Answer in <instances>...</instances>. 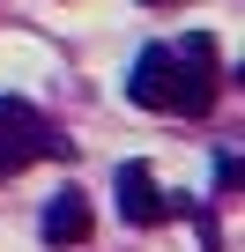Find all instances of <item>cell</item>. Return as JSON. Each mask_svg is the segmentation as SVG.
Segmentation results:
<instances>
[{
	"label": "cell",
	"mask_w": 245,
	"mask_h": 252,
	"mask_svg": "<svg viewBox=\"0 0 245 252\" xmlns=\"http://www.w3.org/2000/svg\"><path fill=\"white\" fill-rule=\"evenodd\" d=\"M89 222H97V215H89V200L67 186V193H52V208H45V245H82V237H89Z\"/></svg>",
	"instance_id": "4"
},
{
	"label": "cell",
	"mask_w": 245,
	"mask_h": 252,
	"mask_svg": "<svg viewBox=\"0 0 245 252\" xmlns=\"http://www.w3.org/2000/svg\"><path fill=\"white\" fill-rule=\"evenodd\" d=\"M127 96L149 104V111H186V119H201V111L215 104V74H208V67L186 74V60H178L171 45H149V52L134 60V74H127Z\"/></svg>",
	"instance_id": "1"
},
{
	"label": "cell",
	"mask_w": 245,
	"mask_h": 252,
	"mask_svg": "<svg viewBox=\"0 0 245 252\" xmlns=\"http://www.w3.org/2000/svg\"><path fill=\"white\" fill-rule=\"evenodd\" d=\"M119 215H127V222H164L171 215V200L156 193V178H149V163H119Z\"/></svg>",
	"instance_id": "3"
},
{
	"label": "cell",
	"mask_w": 245,
	"mask_h": 252,
	"mask_svg": "<svg viewBox=\"0 0 245 252\" xmlns=\"http://www.w3.org/2000/svg\"><path fill=\"white\" fill-rule=\"evenodd\" d=\"M37 156H74V141H52L45 126L30 119V104H0V178H15Z\"/></svg>",
	"instance_id": "2"
}]
</instances>
